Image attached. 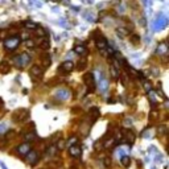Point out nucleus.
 <instances>
[{"label": "nucleus", "mask_w": 169, "mask_h": 169, "mask_svg": "<svg viewBox=\"0 0 169 169\" xmlns=\"http://www.w3.org/2000/svg\"><path fill=\"white\" fill-rule=\"evenodd\" d=\"M2 107H3V100L0 99V108H2Z\"/></svg>", "instance_id": "obj_33"}, {"label": "nucleus", "mask_w": 169, "mask_h": 169, "mask_svg": "<svg viewBox=\"0 0 169 169\" xmlns=\"http://www.w3.org/2000/svg\"><path fill=\"white\" fill-rule=\"evenodd\" d=\"M95 44H96V48L100 49V50H102V49H106V48H107V41H106V38H103V37H99V38H98L96 41H95Z\"/></svg>", "instance_id": "obj_10"}, {"label": "nucleus", "mask_w": 169, "mask_h": 169, "mask_svg": "<svg viewBox=\"0 0 169 169\" xmlns=\"http://www.w3.org/2000/svg\"><path fill=\"white\" fill-rule=\"evenodd\" d=\"M100 88L102 90H104V88H107V81H106V79H102V82H100Z\"/></svg>", "instance_id": "obj_29"}, {"label": "nucleus", "mask_w": 169, "mask_h": 169, "mask_svg": "<svg viewBox=\"0 0 169 169\" xmlns=\"http://www.w3.org/2000/svg\"><path fill=\"white\" fill-rule=\"evenodd\" d=\"M24 26H25V28H29V29H36V28H38L37 24L30 23V21H25V23H24Z\"/></svg>", "instance_id": "obj_19"}, {"label": "nucleus", "mask_w": 169, "mask_h": 169, "mask_svg": "<svg viewBox=\"0 0 169 169\" xmlns=\"http://www.w3.org/2000/svg\"><path fill=\"white\" fill-rule=\"evenodd\" d=\"M25 46L30 49V48H34V46H36V44H34L32 40H26V41H25Z\"/></svg>", "instance_id": "obj_23"}, {"label": "nucleus", "mask_w": 169, "mask_h": 169, "mask_svg": "<svg viewBox=\"0 0 169 169\" xmlns=\"http://www.w3.org/2000/svg\"><path fill=\"white\" fill-rule=\"evenodd\" d=\"M61 69L64 70V72H66V73H70L74 69V62L73 61H65L64 64H62Z\"/></svg>", "instance_id": "obj_7"}, {"label": "nucleus", "mask_w": 169, "mask_h": 169, "mask_svg": "<svg viewBox=\"0 0 169 169\" xmlns=\"http://www.w3.org/2000/svg\"><path fill=\"white\" fill-rule=\"evenodd\" d=\"M29 73H30V75H33V77H40V75H42V69L40 68V66L34 65V66L30 68Z\"/></svg>", "instance_id": "obj_8"}, {"label": "nucleus", "mask_w": 169, "mask_h": 169, "mask_svg": "<svg viewBox=\"0 0 169 169\" xmlns=\"http://www.w3.org/2000/svg\"><path fill=\"white\" fill-rule=\"evenodd\" d=\"M130 161H131V160H130V156H127V155H124V156H122V164H123V167H128V165H130Z\"/></svg>", "instance_id": "obj_16"}, {"label": "nucleus", "mask_w": 169, "mask_h": 169, "mask_svg": "<svg viewBox=\"0 0 169 169\" xmlns=\"http://www.w3.org/2000/svg\"><path fill=\"white\" fill-rule=\"evenodd\" d=\"M139 41H140V37L137 36V34H132V36H131V42L133 44V45L139 44Z\"/></svg>", "instance_id": "obj_20"}, {"label": "nucleus", "mask_w": 169, "mask_h": 169, "mask_svg": "<svg viewBox=\"0 0 169 169\" xmlns=\"http://www.w3.org/2000/svg\"><path fill=\"white\" fill-rule=\"evenodd\" d=\"M17 151H19L20 155H28L30 152V144L29 143H24L17 147Z\"/></svg>", "instance_id": "obj_4"}, {"label": "nucleus", "mask_w": 169, "mask_h": 169, "mask_svg": "<svg viewBox=\"0 0 169 169\" xmlns=\"http://www.w3.org/2000/svg\"><path fill=\"white\" fill-rule=\"evenodd\" d=\"M157 54H167L168 53V46H167V44L165 42H161L160 45L157 46Z\"/></svg>", "instance_id": "obj_11"}, {"label": "nucleus", "mask_w": 169, "mask_h": 169, "mask_svg": "<svg viewBox=\"0 0 169 169\" xmlns=\"http://www.w3.org/2000/svg\"><path fill=\"white\" fill-rule=\"evenodd\" d=\"M144 90H145L147 92L152 91V84H151V82H145V83H144Z\"/></svg>", "instance_id": "obj_24"}, {"label": "nucleus", "mask_w": 169, "mask_h": 169, "mask_svg": "<svg viewBox=\"0 0 169 169\" xmlns=\"http://www.w3.org/2000/svg\"><path fill=\"white\" fill-rule=\"evenodd\" d=\"M157 132H159V133H165V132H167V127H165V126H160L159 130H157Z\"/></svg>", "instance_id": "obj_28"}, {"label": "nucleus", "mask_w": 169, "mask_h": 169, "mask_svg": "<svg viewBox=\"0 0 169 169\" xmlns=\"http://www.w3.org/2000/svg\"><path fill=\"white\" fill-rule=\"evenodd\" d=\"M110 73H111V77H112L114 79H118L119 78L118 69H115V66H111V68H110Z\"/></svg>", "instance_id": "obj_15"}, {"label": "nucleus", "mask_w": 169, "mask_h": 169, "mask_svg": "<svg viewBox=\"0 0 169 169\" xmlns=\"http://www.w3.org/2000/svg\"><path fill=\"white\" fill-rule=\"evenodd\" d=\"M79 64H81V65H78V70H82L83 66H86V61H81Z\"/></svg>", "instance_id": "obj_31"}, {"label": "nucleus", "mask_w": 169, "mask_h": 169, "mask_svg": "<svg viewBox=\"0 0 169 169\" xmlns=\"http://www.w3.org/2000/svg\"><path fill=\"white\" fill-rule=\"evenodd\" d=\"M69 153L72 157L78 159V157H81V155H82V148L79 145H73L69 148Z\"/></svg>", "instance_id": "obj_3"}, {"label": "nucleus", "mask_w": 169, "mask_h": 169, "mask_svg": "<svg viewBox=\"0 0 169 169\" xmlns=\"http://www.w3.org/2000/svg\"><path fill=\"white\" fill-rule=\"evenodd\" d=\"M20 44V38L17 36H13L11 38H7L6 42H4V46H6L7 49H11V50H13V49H16L17 46H19Z\"/></svg>", "instance_id": "obj_2"}, {"label": "nucleus", "mask_w": 169, "mask_h": 169, "mask_svg": "<svg viewBox=\"0 0 169 169\" xmlns=\"http://www.w3.org/2000/svg\"><path fill=\"white\" fill-rule=\"evenodd\" d=\"M11 70V65L7 61H2L0 62V74H8Z\"/></svg>", "instance_id": "obj_6"}, {"label": "nucleus", "mask_w": 169, "mask_h": 169, "mask_svg": "<svg viewBox=\"0 0 169 169\" xmlns=\"http://www.w3.org/2000/svg\"><path fill=\"white\" fill-rule=\"evenodd\" d=\"M40 46H41L42 49H48V48H49V41H48V40H45V41H44Z\"/></svg>", "instance_id": "obj_30"}, {"label": "nucleus", "mask_w": 169, "mask_h": 169, "mask_svg": "<svg viewBox=\"0 0 169 169\" xmlns=\"http://www.w3.org/2000/svg\"><path fill=\"white\" fill-rule=\"evenodd\" d=\"M15 114H19V115H21V116H19L16 119V122H21V120H25V119H28V116H29V112L26 110H19V111H16Z\"/></svg>", "instance_id": "obj_9"}, {"label": "nucleus", "mask_w": 169, "mask_h": 169, "mask_svg": "<svg viewBox=\"0 0 169 169\" xmlns=\"http://www.w3.org/2000/svg\"><path fill=\"white\" fill-rule=\"evenodd\" d=\"M65 145H66V141H65L64 139H60L58 141H57V145H56V148L61 151V149H64V148H65Z\"/></svg>", "instance_id": "obj_18"}, {"label": "nucleus", "mask_w": 169, "mask_h": 169, "mask_svg": "<svg viewBox=\"0 0 169 169\" xmlns=\"http://www.w3.org/2000/svg\"><path fill=\"white\" fill-rule=\"evenodd\" d=\"M91 115H92V119H96L99 116V110L98 108H91Z\"/></svg>", "instance_id": "obj_22"}, {"label": "nucleus", "mask_w": 169, "mask_h": 169, "mask_svg": "<svg viewBox=\"0 0 169 169\" xmlns=\"http://www.w3.org/2000/svg\"><path fill=\"white\" fill-rule=\"evenodd\" d=\"M77 143H78V137H72L70 139V141H69V144H70V147H73V145H77Z\"/></svg>", "instance_id": "obj_26"}, {"label": "nucleus", "mask_w": 169, "mask_h": 169, "mask_svg": "<svg viewBox=\"0 0 169 169\" xmlns=\"http://www.w3.org/2000/svg\"><path fill=\"white\" fill-rule=\"evenodd\" d=\"M33 139H34V135H33V133H26V135H25V140H26V141L33 140Z\"/></svg>", "instance_id": "obj_27"}, {"label": "nucleus", "mask_w": 169, "mask_h": 169, "mask_svg": "<svg viewBox=\"0 0 169 169\" xmlns=\"http://www.w3.org/2000/svg\"><path fill=\"white\" fill-rule=\"evenodd\" d=\"M165 25H167V19L164 17L163 20H156V23L153 25V29H163Z\"/></svg>", "instance_id": "obj_12"}, {"label": "nucleus", "mask_w": 169, "mask_h": 169, "mask_svg": "<svg viewBox=\"0 0 169 169\" xmlns=\"http://www.w3.org/2000/svg\"><path fill=\"white\" fill-rule=\"evenodd\" d=\"M83 81L84 84L87 86V90L88 91H92L95 87V78H94V74L92 73H86L83 75Z\"/></svg>", "instance_id": "obj_1"}, {"label": "nucleus", "mask_w": 169, "mask_h": 169, "mask_svg": "<svg viewBox=\"0 0 169 169\" xmlns=\"http://www.w3.org/2000/svg\"><path fill=\"white\" fill-rule=\"evenodd\" d=\"M26 159H28V163L30 164V165H34L37 161H38V155L34 152V151H32V152L28 153V156H26Z\"/></svg>", "instance_id": "obj_5"}, {"label": "nucleus", "mask_w": 169, "mask_h": 169, "mask_svg": "<svg viewBox=\"0 0 169 169\" xmlns=\"http://www.w3.org/2000/svg\"><path fill=\"white\" fill-rule=\"evenodd\" d=\"M74 52L75 53H77V54H86V53H87V49L86 48H84V46H82V45H75L74 46Z\"/></svg>", "instance_id": "obj_13"}, {"label": "nucleus", "mask_w": 169, "mask_h": 169, "mask_svg": "<svg viewBox=\"0 0 169 169\" xmlns=\"http://www.w3.org/2000/svg\"><path fill=\"white\" fill-rule=\"evenodd\" d=\"M104 165H106V167H110V165H111V160H110V157H106V159H104Z\"/></svg>", "instance_id": "obj_32"}, {"label": "nucleus", "mask_w": 169, "mask_h": 169, "mask_svg": "<svg viewBox=\"0 0 169 169\" xmlns=\"http://www.w3.org/2000/svg\"><path fill=\"white\" fill-rule=\"evenodd\" d=\"M114 143H115V139H111V140H108L107 143H104V148H111V147L114 145Z\"/></svg>", "instance_id": "obj_25"}, {"label": "nucleus", "mask_w": 169, "mask_h": 169, "mask_svg": "<svg viewBox=\"0 0 169 169\" xmlns=\"http://www.w3.org/2000/svg\"><path fill=\"white\" fill-rule=\"evenodd\" d=\"M126 136H128V140H130V143H133V140H135V133L131 132V131H127V132H126Z\"/></svg>", "instance_id": "obj_21"}, {"label": "nucleus", "mask_w": 169, "mask_h": 169, "mask_svg": "<svg viewBox=\"0 0 169 169\" xmlns=\"http://www.w3.org/2000/svg\"><path fill=\"white\" fill-rule=\"evenodd\" d=\"M116 34H118V36L120 37V38H124V37H126L127 34H128V30H127L126 28H118V29H116Z\"/></svg>", "instance_id": "obj_14"}, {"label": "nucleus", "mask_w": 169, "mask_h": 169, "mask_svg": "<svg viewBox=\"0 0 169 169\" xmlns=\"http://www.w3.org/2000/svg\"><path fill=\"white\" fill-rule=\"evenodd\" d=\"M20 60H21V64H29V61H30V57L26 54V53H24V54H21L20 56Z\"/></svg>", "instance_id": "obj_17"}]
</instances>
